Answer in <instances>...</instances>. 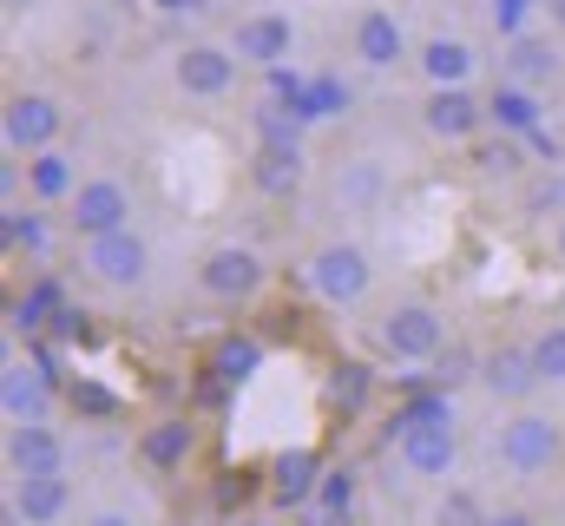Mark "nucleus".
Segmentation results:
<instances>
[{
  "label": "nucleus",
  "mask_w": 565,
  "mask_h": 526,
  "mask_svg": "<svg viewBox=\"0 0 565 526\" xmlns=\"http://www.w3.org/2000/svg\"><path fill=\"white\" fill-rule=\"evenodd\" d=\"M493 461L513 474V481H546L565 461V421L540 414V408H513L493 434Z\"/></svg>",
  "instance_id": "obj_1"
},
{
  "label": "nucleus",
  "mask_w": 565,
  "mask_h": 526,
  "mask_svg": "<svg viewBox=\"0 0 565 526\" xmlns=\"http://www.w3.org/2000/svg\"><path fill=\"white\" fill-rule=\"evenodd\" d=\"M309 290H316L329 309H355V303H369V290H375V257H369L355 238H322V244L309 251Z\"/></svg>",
  "instance_id": "obj_2"
},
{
  "label": "nucleus",
  "mask_w": 565,
  "mask_h": 526,
  "mask_svg": "<svg viewBox=\"0 0 565 526\" xmlns=\"http://www.w3.org/2000/svg\"><path fill=\"white\" fill-rule=\"evenodd\" d=\"M60 126H66V106H60L53 93H40V86H20V93H7V106H0V138H7L13 158L53 151Z\"/></svg>",
  "instance_id": "obj_3"
},
{
  "label": "nucleus",
  "mask_w": 565,
  "mask_h": 526,
  "mask_svg": "<svg viewBox=\"0 0 565 526\" xmlns=\"http://www.w3.org/2000/svg\"><path fill=\"white\" fill-rule=\"evenodd\" d=\"M264 283H270V263L257 257L250 244H211L198 257V290L211 303H257Z\"/></svg>",
  "instance_id": "obj_4"
},
{
  "label": "nucleus",
  "mask_w": 565,
  "mask_h": 526,
  "mask_svg": "<svg viewBox=\"0 0 565 526\" xmlns=\"http://www.w3.org/2000/svg\"><path fill=\"white\" fill-rule=\"evenodd\" d=\"M375 336H382V349L395 362H434V349L447 343V323H440V309L427 296H402V303H388V316L375 323Z\"/></svg>",
  "instance_id": "obj_5"
},
{
  "label": "nucleus",
  "mask_w": 565,
  "mask_h": 526,
  "mask_svg": "<svg viewBox=\"0 0 565 526\" xmlns=\"http://www.w3.org/2000/svg\"><path fill=\"white\" fill-rule=\"evenodd\" d=\"M126 224H132V191L119 178H79V191L66 198V231L79 244H93V238L126 231Z\"/></svg>",
  "instance_id": "obj_6"
},
{
  "label": "nucleus",
  "mask_w": 565,
  "mask_h": 526,
  "mask_svg": "<svg viewBox=\"0 0 565 526\" xmlns=\"http://www.w3.org/2000/svg\"><path fill=\"white\" fill-rule=\"evenodd\" d=\"M79 263H86V276H93L99 290H145V276H151V244L126 224V231H113V238L79 244Z\"/></svg>",
  "instance_id": "obj_7"
},
{
  "label": "nucleus",
  "mask_w": 565,
  "mask_h": 526,
  "mask_svg": "<svg viewBox=\"0 0 565 526\" xmlns=\"http://www.w3.org/2000/svg\"><path fill=\"white\" fill-rule=\"evenodd\" d=\"M237 53L231 46H217V40H191V46H178L171 53V80H178V93H191V99H224V93H237Z\"/></svg>",
  "instance_id": "obj_8"
},
{
  "label": "nucleus",
  "mask_w": 565,
  "mask_h": 526,
  "mask_svg": "<svg viewBox=\"0 0 565 526\" xmlns=\"http://www.w3.org/2000/svg\"><path fill=\"white\" fill-rule=\"evenodd\" d=\"M395 448H402V467L415 481H440L447 487V474L460 467V428H454V414L447 421H408L395 434Z\"/></svg>",
  "instance_id": "obj_9"
},
{
  "label": "nucleus",
  "mask_w": 565,
  "mask_h": 526,
  "mask_svg": "<svg viewBox=\"0 0 565 526\" xmlns=\"http://www.w3.org/2000/svg\"><path fill=\"white\" fill-rule=\"evenodd\" d=\"M422 126L440 145H473L480 126H487V99H473V86H427Z\"/></svg>",
  "instance_id": "obj_10"
},
{
  "label": "nucleus",
  "mask_w": 565,
  "mask_h": 526,
  "mask_svg": "<svg viewBox=\"0 0 565 526\" xmlns=\"http://www.w3.org/2000/svg\"><path fill=\"white\" fill-rule=\"evenodd\" d=\"M231 53L244 60V66H282L289 53H296V20L277 13V7H257V13H244L237 27H231Z\"/></svg>",
  "instance_id": "obj_11"
},
{
  "label": "nucleus",
  "mask_w": 565,
  "mask_h": 526,
  "mask_svg": "<svg viewBox=\"0 0 565 526\" xmlns=\"http://www.w3.org/2000/svg\"><path fill=\"white\" fill-rule=\"evenodd\" d=\"M480 389L493 394V401H507V408H526L546 382H540V362H533L526 343H493L480 356Z\"/></svg>",
  "instance_id": "obj_12"
},
{
  "label": "nucleus",
  "mask_w": 565,
  "mask_h": 526,
  "mask_svg": "<svg viewBox=\"0 0 565 526\" xmlns=\"http://www.w3.org/2000/svg\"><path fill=\"white\" fill-rule=\"evenodd\" d=\"M349 53H355L369 73H395L415 46H408V27H402L388 7H362L355 27H349Z\"/></svg>",
  "instance_id": "obj_13"
},
{
  "label": "nucleus",
  "mask_w": 565,
  "mask_h": 526,
  "mask_svg": "<svg viewBox=\"0 0 565 526\" xmlns=\"http://www.w3.org/2000/svg\"><path fill=\"white\" fill-rule=\"evenodd\" d=\"M66 461H73V448H66V434L53 421H13L7 428V474L13 481H26V474H66Z\"/></svg>",
  "instance_id": "obj_14"
},
{
  "label": "nucleus",
  "mask_w": 565,
  "mask_h": 526,
  "mask_svg": "<svg viewBox=\"0 0 565 526\" xmlns=\"http://www.w3.org/2000/svg\"><path fill=\"white\" fill-rule=\"evenodd\" d=\"M73 514V481L66 474H26L7 487V526H60Z\"/></svg>",
  "instance_id": "obj_15"
},
{
  "label": "nucleus",
  "mask_w": 565,
  "mask_h": 526,
  "mask_svg": "<svg viewBox=\"0 0 565 526\" xmlns=\"http://www.w3.org/2000/svg\"><path fill=\"white\" fill-rule=\"evenodd\" d=\"M322 454L316 448H282L277 461H270V507L277 514H302V507H316V487H322Z\"/></svg>",
  "instance_id": "obj_16"
},
{
  "label": "nucleus",
  "mask_w": 565,
  "mask_h": 526,
  "mask_svg": "<svg viewBox=\"0 0 565 526\" xmlns=\"http://www.w3.org/2000/svg\"><path fill=\"white\" fill-rule=\"evenodd\" d=\"M250 185L264 198L289 204L302 185H309V151L302 145H250Z\"/></svg>",
  "instance_id": "obj_17"
},
{
  "label": "nucleus",
  "mask_w": 565,
  "mask_h": 526,
  "mask_svg": "<svg viewBox=\"0 0 565 526\" xmlns=\"http://www.w3.org/2000/svg\"><path fill=\"white\" fill-rule=\"evenodd\" d=\"M191 454H198V428H191L184 414L145 421V434H139V461L151 467V474H184V467H191Z\"/></svg>",
  "instance_id": "obj_18"
},
{
  "label": "nucleus",
  "mask_w": 565,
  "mask_h": 526,
  "mask_svg": "<svg viewBox=\"0 0 565 526\" xmlns=\"http://www.w3.org/2000/svg\"><path fill=\"white\" fill-rule=\"evenodd\" d=\"M415 66H422L427 86H473V66H480V53L460 40V33H434L415 46Z\"/></svg>",
  "instance_id": "obj_19"
},
{
  "label": "nucleus",
  "mask_w": 565,
  "mask_h": 526,
  "mask_svg": "<svg viewBox=\"0 0 565 526\" xmlns=\"http://www.w3.org/2000/svg\"><path fill=\"white\" fill-rule=\"evenodd\" d=\"M0 408L13 421H53V376L46 369H7L0 376Z\"/></svg>",
  "instance_id": "obj_20"
},
{
  "label": "nucleus",
  "mask_w": 565,
  "mask_h": 526,
  "mask_svg": "<svg viewBox=\"0 0 565 526\" xmlns=\"http://www.w3.org/2000/svg\"><path fill=\"white\" fill-rule=\"evenodd\" d=\"M487 126L526 138V132L540 126V93H533V86H520V80H500V86L487 93Z\"/></svg>",
  "instance_id": "obj_21"
},
{
  "label": "nucleus",
  "mask_w": 565,
  "mask_h": 526,
  "mask_svg": "<svg viewBox=\"0 0 565 526\" xmlns=\"http://www.w3.org/2000/svg\"><path fill=\"white\" fill-rule=\"evenodd\" d=\"M507 80H520V86H553L559 80V46L553 40H533V33H520L513 46H507Z\"/></svg>",
  "instance_id": "obj_22"
},
{
  "label": "nucleus",
  "mask_w": 565,
  "mask_h": 526,
  "mask_svg": "<svg viewBox=\"0 0 565 526\" xmlns=\"http://www.w3.org/2000/svg\"><path fill=\"white\" fill-rule=\"evenodd\" d=\"M26 191L40 198V204H66L73 191H79V171H73V158L53 145V151H40V158H26Z\"/></svg>",
  "instance_id": "obj_23"
},
{
  "label": "nucleus",
  "mask_w": 565,
  "mask_h": 526,
  "mask_svg": "<svg viewBox=\"0 0 565 526\" xmlns=\"http://www.w3.org/2000/svg\"><path fill=\"white\" fill-rule=\"evenodd\" d=\"M257 369H264V343H257V336H244V329L217 336V349H211V376H217V382L244 389V382H250Z\"/></svg>",
  "instance_id": "obj_24"
},
{
  "label": "nucleus",
  "mask_w": 565,
  "mask_h": 526,
  "mask_svg": "<svg viewBox=\"0 0 565 526\" xmlns=\"http://www.w3.org/2000/svg\"><path fill=\"white\" fill-rule=\"evenodd\" d=\"M467 382H480V356L467 349V343H440L434 349V362H427V389H447V394H460Z\"/></svg>",
  "instance_id": "obj_25"
},
{
  "label": "nucleus",
  "mask_w": 565,
  "mask_h": 526,
  "mask_svg": "<svg viewBox=\"0 0 565 526\" xmlns=\"http://www.w3.org/2000/svg\"><path fill=\"white\" fill-rule=\"evenodd\" d=\"M250 132H257V145H302V106H282V99H264V106H250Z\"/></svg>",
  "instance_id": "obj_26"
},
{
  "label": "nucleus",
  "mask_w": 565,
  "mask_h": 526,
  "mask_svg": "<svg viewBox=\"0 0 565 526\" xmlns=\"http://www.w3.org/2000/svg\"><path fill=\"white\" fill-rule=\"evenodd\" d=\"M526 138H513V132H493V138H473V171L480 178H520V165H526V151H520Z\"/></svg>",
  "instance_id": "obj_27"
},
{
  "label": "nucleus",
  "mask_w": 565,
  "mask_h": 526,
  "mask_svg": "<svg viewBox=\"0 0 565 526\" xmlns=\"http://www.w3.org/2000/svg\"><path fill=\"white\" fill-rule=\"evenodd\" d=\"M0 238H7V251H26V257H46V251H53L46 211H20V204H7V211H0Z\"/></svg>",
  "instance_id": "obj_28"
},
{
  "label": "nucleus",
  "mask_w": 565,
  "mask_h": 526,
  "mask_svg": "<svg viewBox=\"0 0 565 526\" xmlns=\"http://www.w3.org/2000/svg\"><path fill=\"white\" fill-rule=\"evenodd\" d=\"M375 198H382V171H375L369 158H355V165L335 171V204H342V211H369Z\"/></svg>",
  "instance_id": "obj_29"
},
{
  "label": "nucleus",
  "mask_w": 565,
  "mask_h": 526,
  "mask_svg": "<svg viewBox=\"0 0 565 526\" xmlns=\"http://www.w3.org/2000/svg\"><path fill=\"white\" fill-rule=\"evenodd\" d=\"M296 106H302V119L316 126V119H335V113H349V106H355V93H349L335 73H316V80H309V93H302Z\"/></svg>",
  "instance_id": "obj_30"
},
{
  "label": "nucleus",
  "mask_w": 565,
  "mask_h": 526,
  "mask_svg": "<svg viewBox=\"0 0 565 526\" xmlns=\"http://www.w3.org/2000/svg\"><path fill=\"white\" fill-rule=\"evenodd\" d=\"M355 501H362V474H355V467H329V474H322V487H316V507H322V514L355 520Z\"/></svg>",
  "instance_id": "obj_31"
},
{
  "label": "nucleus",
  "mask_w": 565,
  "mask_h": 526,
  "mask_svg": "<svg viewBox=\"0 0 565 526\" xmlns=\"http://www.w3.org/2000/svg\"><path fill=\"white\" fill-rule=\"evenodd\" d=\"M487 514H493V507H480V494H473V487H447V494L434 501L427 526H487Z\"/></svg>",
  "instance_id": "obj_32"
},
{
  "label": "nucleus",
  "mask_w": 565,
  "mask_h": 526,
  "mask_svg": "<svg viewBox=\"0 0 565 526\" xmlns=\"http://www.w3.org/2000/svg\"><path fill=\"white\" fill-rule=\"evenodd\" d=\"M526 349H533V362H540V382H565V323H546V329H533L526 336Z\"/></svg>",
  "instance_id": "obj_33"
},
{
  "label": "nucleus",
  "mask_w": 565,
  "mask_h": 526,
  "mask_svg": "<svg viewBox=\"0 0 565 526\" xmlns=\"http://www.w3.org/2000/svg\"><path fill=\"white\" fill-rule=\"evenodd\" d=\"M520 204H526V218H553V211L565 218V171H559V165H553V171H540V178L526 185V198H520Z\"/></svg>",
  "instance_id": "obj_34"
},
{
  "label": "nucleus",
  "mask_w": 565,
  "mask_h": 526,
  "mask_svg": "<svg viewBox=\"0 0 565 526\" xmlns=\"http://www.w3.org/2000/svg\"><path fill=\"white\" fill-rule=\"evenodd\" d=\"M329 394H335V401H349V408H355V401H362V394H369V369H362V362H342V369H335V376H329Z\"/></svg>",
  "instance_id": "obj_35"
},
{
  "label": "nucleus",
  "mask_w": 565,
  "mask_h": 526,
  "mask_svg": "<svg viewBox=\"0 0 565 526\" xmlns=\"http://www.w3.org/2000/svg\"><path fill=\"white\" fill-rule=\"evenodd\" d=\"M302 93H309V80H302L289 60H282V66H270V99H289V106H296Z\"/></svg>",
  "instance_id": "obj_36"
},
{
  "label": "nucleus",
  "mask_w": 565,
  "mask_h": 526,
  "mask_svg": "<svg viewBox=\"0 0 565 526\" xmlns=\"http://www.w3.org/2000/svg\"><path fill=\"white\" fill-rule=\"evenodd\" d=\"M487 526H546V520H540L533 507H493V514H487Z\"/></svg>",
  "instance_id": "obj_37"
},
{
  "label": "nucleus",
  "mask_w": 565,
  "mask_h": 526,
  "mask_svg": "<svg viewBox=\"0 0 565 526\" xmlns=\"http://www.w3.org/2000/svg\"><path fill=\"white\" fill-rule=\"evenodd\" d=\"M302 526H355V520H342V514H322V507H302Z\"/></svg>",
  "instance_id": "obj_38"
},
{
  "label": "nucleus",
  "mask_w": 565,
  "mask_h": 526,
  "mask_svg": "<svg viewBox=\"0 0 565 526\" xmlns=\"http://www.w3.org/2000/svg\"><path fill=\"white\" fill-rule=\"evenodd\" d=\"M86 526H139V520H132V514H93Z\"/></svg>",
  "instance_id": "obj_39"
},
{
  "label": "nucleus",
  "mask_w": 565,
  "mask_h": 526,
  "mask_svg": "<svg viewBox=\"0 0 565 526\" xmlns=\"http://www.w3.org/2000/svg\"><path fill=\"white\" fill-rule=\"evenodd\" d=\"M553 257H559V270H565V218L553 224Z\"/></svg>",
  "instance_id": "obj_40"
},
{
  "label": "nucleus",
  "mask_w": 565,
  "mask_h": 526,
  "mask_svg": "<svg viewBox=\"0 0 565 526\" xmlns=\"http://www.w3.org/2000/svg\"><path fill=\"white\" fill-rule=\"evenodd\" d=\"M540 7H546V20H553V27H565V0H540Z\"/></svg>",
  "instance_id": "obj_41"
},
{
  "label": "nucleus",
  "mask_w": 565,
  "mask_h": 526,
  "mask_svg": "<svg viewBox=\"0 0 565 526\" xmlns=\"http://www.w3.org/2000/svg\"><path fill=\"white\" fill-rule=\"evenodd\" d=\"M237 526H282L277 514H250V520H237Z\"/></svg>",
  "instance_id": "obj_42"
},
{
  "label": "nucleus",
  "mask_w": 565,
  "mask_h": 526,
  "mask_svg": "<svg viewBox=\"0 0 565 526\" xmlns=\"http://www.w3.org/2000/svg\"><path fill=\"white\" fill-rule=\"evenodd\" d=\"M0 7H7V13H26V7H40V0H0Z\"/></svg>",
  "instance_id": "obj_43"
}]
</instances>
